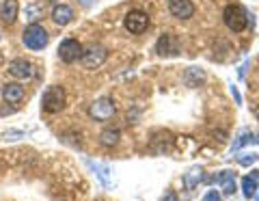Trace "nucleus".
<instances>
[{"label":"nucleus","instance_id":"f257e3e1","mask_svg":"<svg viewBox=\"0 0 259 201\" xmlns=\"http://www.w3.org/2000/svg\"><path fill=\"white\" fill-rule=\"evenodd\" d=\"M223 22L231 33H242L248 26V11L242 5H227L223 11Z\"/></svg>","mask_w":259,"mask_h":201},{"label":"nucleus","instance_id":"f03ea898","mask_svg":"<svg viewBox=\"0 0 259 201\" xmlns=\"http://www.w3.org/2000/svg\"><path fill=\"white\" fill-rule=\"evenodd\" d=\"M22 42L24 46L28 48V50H44L50 42V35H48V30L41 26V24H30V26L24 28L22 33Z\"/></svg>","mask_w":259,"mask_h":201},{"label":"nucleus","instance_id":"7ed1b4c3","mask_svg":"<svg viewBox=\"0 0 259 201\" xmlns=\"http://www.w3.org/2000/svg\"><path fill=\"white\" fill-rule=\"evenodd\" d=\"M41 108L46 112H61L65 108V91L63 87L59 85H52L44 91V98H41Z\"/></svg>","mask_w":259,"mask_h":201},{"label":"nucleus","instance_id":"20e7f679","mask_svg":"<svg viewBox=\"0 0 259 201\" xmlns=\"http://www.w3.org/2000/svg\"><path fill=\"white\" fill-rule=\"evenodd\" d=\"M123 26H125L127 33L141 35V33H145V30L149 28V15L145 13V11H141V9H132V11L125 15Z\"/></svg>","mask_w":259,"mask_h":201},{"label":"nucleus","instance_id":"39448f33","mask_svg":"<svg viewBox=\"0 0 259 201\" xmlns=\"http://www.w3.org/2000/svg\"><path fill=\"white\" fill-rule=\"evenodd\" d=\"M80 59H82V65L87 69H97L108 59V50L104 46H91V48H87V50H82V56H80Z\"/></svg>","mask_w":259,"mask_h":201},{"label":"nucleus","instance_id":"423d86ee","mask_svg":"<svg viewBox=\"0 0 259 201\" xmlns=\"http://www.w3.org/2000/svg\"><path fill=\"white\" fill-rule=\"evenodd\" d=\"M89 115H91L95 122H108V119L115 115V102H112L110 98L95 100L91 106H89Z\"/></svg>","mask_w":259,"mask_h":201},{"label":"nucleus","instance_id":"0eeeda50","mask_svg":"<svg viewBox=\"0 0 259 201\" xmlns=\"http://www.w3.org/2000/svg\"><path fill=\"white\" fill-rule=\"evenodd\" d=\"M156 52L160 56H177L182 52V44L175 35L164 33V35H160V39L156 42Z\"/></svg>","mask_w":259,"mask_h":201},{"label":"nucleus","instance_id":"6e6552de","mask_svg":"<svg viewBox=\"0 0 259 201\" xmlns=\"http://www.w3.org/2000/svg\"><path fill=\"white\" fill-rule=\"evenodd\" d=\"M80 56H82V46H80L76 39H65V42H61L59 46V59L63 63H74L78 61Z\"/></svg>","mask_w":259,"mask_h":201},{"label":"nucleus","instance_id":"1a4fd4ad","mask_svg":"<svg viewBox=\"0 0 259 201\" xmlns=\"http://www.w3.org/2000/svg\"><path fill=\"white\" fill-rule=\"evenodd\" d=\"M168 11L177 20H190L194 15V5L192 0H168Z\"/></svg>","mask_w":259,"mask_h":201},{"label":"nucleus","instance_id":"9d476101","mask_svg":"<svg viewBox=\"0 0 259 201\" xmlns=\"http://www.w3.org/2000/svg\"><path fill=\"white\" fill-rule=\"evenodd\" d=\"M9 74L20 80H30V78H35V67L26 59H15L9 63Z\"/></svg>","mask_w":259,"mask_h":201},{"label":"nucleus","instance_id":"9b49d317","mask_svg":"<svg viewBox=\"0 0 259 201\" xmlns=\"http://www.w3.org/2000/svg\"><path fill=\"white\" fill-rule=\"evenodd\" d=\"M205 69H201V67H188L184 71V83L186 87H190V89H197V87H201L205 83Z\"/></svg>","mask_w":259,"mask_h":201},{"label":"nucleus","instance_id":"f8f14e48","mask_svg":"<svg viewBox=\"0 0 259 201\" xmlns=\"http://www.w3.org/2000/svg\"><path fill=\"white\" fill-rule=\"evenodd\" d=\"M18 0H3V5H0V20L5 24H13L18 20Z\"/></svg>","mask_w":259,"mask_h":201},{"label":"nucleus","instance_id":"ddd939ff","mask_svg":"<svg viewBox=\"0 0 259 201\" xmlns=\"http://www.w3.org/2000/svg\"><path fill=\"white\" fill-rule=\"evenodd\" d=\"M52 20L59 26H67V24L74 20V9L69 5H56L52 9Z\"/></svg>","mask_w":259,"mask_h":201},{"label":"nucleus","instance_id":"4468645a","mask_svg":"<svg viewBox=\"0 0 259 201\" xmlns=\"http://www.w3.org/2000/svg\"><path fill=\"white\" fill-rule=\"evenodd\" d=\"M214 182L223 188V192H227V195H233V192H236V173L233 171H221L214 178Z\"/></svg>","mask_w":259,"mask_h":201},{"label":"nucleus","instance_id":"2eb2a0df","mask_svg":"<svg viewBox=\"0 0 259 201\" xmlns=\"http://www.w3.org/2000/svg\"><path fill=\"white\" fill-rule=\"evenodd\" d=\"M3 98L9 104H18L24 100V87L18 83H7L3 87Z\"/></svg>","mask_w":259,"mask_h":201},{"label":"nucleus","instance_id":"dca6fc26","mask_svg":"<svg viewBox=\"0 0 259 201\" xmlns=\"http://www.w3.org/2000/svg\"><path fill=\"white\" fill-rule=\"evenodd\" d=\"M242 190H244L246 199H255L259 190V171H250V175L242 178Z\"/></svg>","mask_w":259,"mask_h":201},{"label":"nucleus","instance_id":"f3484780","mask_svg":"<svg viewBox=\"0 0 259 201\" xmlns=\"http://www.w3.org/2000/svg\"><path fill=\"white\" fill-rule=\"evenodd\" d=\"M201 180H203V169H201V167H192L190 171L184 175V184H186V188H194Z\"/></svg>","mask_w":259,"mask_h":201},{"label":"nucleus","instance_id":"a211bd4d","mask_svg":"<svg viewBox=\"0 0 259 201\" xmlns=\"http://www.w3.org/2000/svg\"><path fill=\"white\" fill-rule=\"evenodd\" d=\"M87 165L97 173V178L102 180L104 186H110V169H108V167H104V165H100V163H93V160H87Z\"/></svg>","mask_w":259,"mask_h":201},{"label":"nucleus","instance_id":"6ab92c4d","mask_svg":"<svg viewBox=\"0 0 259 201\" xmlns=\"http://www.w3.org/2000/svg\"><path fill=\"white\" fill-rule=\"evenodd\" d=\"M244 145H259V134L255 132H242L238 136V141L233 143V149H240V147H244Z\"/></svg>","mask_w":259,"mask_h":201},{"label":"nucleus","instance_id":"aec40b11","mask_svg":"<svg viewBox=\"0 0 259 201\" xmlns=\"http://www.w3.org/2000/svg\"><path fill=\"white\" fill-rule=\"evenodd\" d=\"M100 143L104 147H112L119 143V130H104L100 134Z\"/></svg>","mask_w":259,"mask_h":201},{"label":"nucleus","instance_id":"412c9836","mask_svg":"<svg viewBox=\"0 0 259 201\" xmlns=\"http://www.w3.org/2000/svg\"><path fill=\"white\" fill-rule=\"evenodd\" d=\"M24 13H26V20H28V22H32V24H37V20L44 15V11L39 9V7H35V5L26 7V11H24Z\"/></svg>","mask_w":259,"mask_h":201},{"label":"nucleus","instance_id":"4be33fe9","mask_svg":"<svg viewBox=\"0 0 259 201\" xmlns=\"http://www.w3.org/2000/svg\"><path fill=\"white\" fill-rule=\"evenodd\" d=\"M238 163L242 167H250L253 163H257V154H253V151H250V154H242V156H238Z\"/></svg>","mask_w":259,"mask_h":201},{"label":"nucleus","instance_id":"5701e85b","mask_svg":"<svg viewBox=\"0 0 259 201\" xmlns=\"http://www.w3.org/2000/svg\"><path fill=\"white\" fill-rule=\"evenodd\" d=\"M22 136H24L22 132H5L3 139H5V141H20Z\"/></svg>","mask_w":259,"mask_h":201},{"label":"nucleus","instance_id":"b1692460","mask_svg":"<svg viewBox=\"0 0 259 201\" xmlns=\"http://www.w3.org/2000/svg\"><path fill=\"white\" fill-rule=\"evenodd\" d=\"M203 201H221V195H218L216 190H209L207 195L203 197Z\"/></svg>","mask_w":259,"mask_h":201},{"label":"nucleus","instance_id":"393cba45","mask_svg":"<svg viewBox=\"0 0 259 201\" xmlns=\"http://www.w3.org/2000/svg\"><path fill=\"white\" fill-rule=\"evenodd\" d=\"M231 95H233V100H236V104H242V98H240V91L236 89V87H231Z\"/></svg>","mask_w":259,"mask_h":201},{"label":"nucleus","instance_id":"a878e982","mask_svg":"<svg viewBox=\"0 0 259 201\" xmlns=\"http://www.w3.org/2000/svg\"><path fill=\"white\" fill-rule=\"evenodd\" d=\"M160 201H177V195H175V192H166V195L162 197Z\"/></svg>","mask_w":259,"mask_h":201},{"label":"nucleus","instance_id":"bb28decb","mask_svg":"<svg viewBox=\"0 0 259 201\" xmlns=\"http://www.w3.org/2000/svg\"><path fill=\"white\" fill-rule=\"evenodd\" d=\"M78 3L82 5V7H93V5L97 3V0H78Z\"/></svg>","mask_w":259,"mask_h":201},{"label":"nucleus","instance_id":"cd10ccee","mask_svg":"<svg viewBox=\"0 0 259 201\" xmlns=\"http://www.w3.org/2000/svg\"><path fill=\"white\" fill-rule=\"evenodd\" d=\"M255 117H257V122H259V106L255 108Z\"/></svg>","mask_w":259,"mask_h":201},{"label":"nucleus","instance_id":"c85d7f7f","mask_svg":"<svg viewBox=\"0 0 259 201\" xmlns=\"http://www.w3.org/2000/svg\"><path fill=\"white\" fill-rule=\"evenodd\" d=\"M0 65H3V54H0Z\"/></svg>","mask_w":259,"mask_h":201}]
</instances>
